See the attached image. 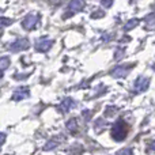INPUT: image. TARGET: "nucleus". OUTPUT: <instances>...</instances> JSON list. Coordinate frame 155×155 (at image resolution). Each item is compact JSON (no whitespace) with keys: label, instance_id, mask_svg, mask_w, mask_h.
Masks as SVG:
<instances>
[{"label":"nucleus","instance_id":"nucleus-23","mask_svg":"<svg viewBox=\"0 0 155 155\" xmlns=\"http://www.w3.org/2000/svg\"><path fill=\"white\" fill-rule=\"evenodd\" d=\"M148 148H150V151L155 153V140H154V142H151L150 144H148Z\"/></svg>","mask_w":155,"mask_h":155},{"label":"nucleus","instance_id":"nucleus-4","mask_svg":"<svg viewBox=\"0 0 155 155\" xmlns=\"http://www.w3.org/2000/svg\"><path fill=\"white\" fill-rule=\"evenodd\" d=\"M53 45V41L48 37H41L35 41V51L37 52H48L51 46Z\"/></svg>","mask_w":155,"mask_h":155},{"label":"nucleus","instance_id":"nucleus-19","mask_svg":"<svg viewBox=\"0 0 155 155\" xmlns=\"http://www.w3.org/2000/svg\"><path fill=\"white\" fill-rule=\"evenodd\" d=\"M101 3H102V5H104L105 8H109V7H112L113 0H101Z\"/></svg>","mask_w":155,"mask_h":155},{"label":"nucleus","instance_id":"nucleus-12","mask_svg":"<svg viewBox=\"0 0 155 155\" xmlns=\"http://www.w3.org/2000/svg\"><path fill=\"white\" fill-rule=\"evenodd\" d=\"M136 25H139V19H131V21H128L127 25L124 26V30H125V31H129V30H132Z\"/></svg>","mask_w":155,"mask_h":155},{"label":"nucleus","instance_id":"nucleus-1","mask_svg":"<svg viewBox=\"0 0 155 155\" xmlns=\"http://www.w3.org/2000/svg\"><path fill=\"white\" fill-rule=\"evenodd\" d=\"M128 131H129V129H128V124H127L123 118H120V120H117L112 125L110 135H112V139L113 140H116V142H123V140H125L127 135H128Z\"/></svg>","mask_w":155,"mask_h":155},{"label":"nucleus","instance_id":"nucleus-5","mask_svg":"<svg viewBox=\"0 0 155 155\" xmlns=\"http://www.w3.org/2000/svg\"><path fill=\"white\" fill-rule=\"evenodd\" d=\"M30 46V42L27 38H18L16 41H14L8 48H10L11 52H21V51H26Z\"/></svg>","mask_w":155,"mask_h":155},{"label":"nucleus","instance_id":"nucleus-2","mask_svg":"<svg viewBox=\"0 0 155 155\" xmlns=\"http://www.w3.org/2000/svg\"><path fill=\"white\" fill-rule=\"evenodd\" d=\"M38 21H40V15H38V14H29V15L22 21V27H23L25 30H33L37 26Z\"/></svg>","mask_w":155,"mask_h":155},{"label":"nucleus","instance_id":"nucleus-21","mask_svg":"<svg viewBox=\"0 0 155 155\" xmlns=\"http://www.w3.org/2000/svg\"><path fill=\"white\" fill-rule=\"evenodd\" d=\"M82 114L84 116V120H86V121H88V120L91 118V110H83Z\"/></svg>","mask_w":155,"mask_h":155},{"label":"nucleus","instance_id":"nucleus-7","mask_svg":"<svg viewBox=\"0 0 155 155\" xmlns=\"http://www.w3.org/2000/svg\"><path fill=\"white\" fill-rule=\"evenodd\" d=\"M29 95H30V90L27 87H18L16 90H14L12 99L14 101H22L25 98H29Z\"/></svg>","mask_w":155,"mask_h":155},{"label":"nucleus","instance_id":"nucleus-25","mask_svg":"<svg viewBox=\"0 0 155 155\" xmlns=\"http://www.w3.org/2000/svg\"><path fill=\"white\" fill-rule=\"evenodd\" d=\"M0 79H2V75H0Z\"/></svg>","mask_w":155,"mask_h":155},{"label":"nucleus","instance_id":"nucleus-20","mask_svg":"<svg viewBox=\"0 0 155 155\" xmlns=\"http://www.w3.org/2000/svg\"><path fill=\"white\" fill-rule=\"evenodd\" d=\"M105 14L102 12V11H97V12H93V15H91V18L93 19H98V18H102Z\"/></svg>","mask_w":155,"mask_h":155},{"label":"nucleus","instance_id":"nucleus-15","mask_svg":"<svg viewBox=\"0 0 155 155\" xmlns=\"http://www.w3.org/2000/svg\"><path fill=\"white\" fill-rule=\"evenodd\" d=\"M116 112H117V107L116 106H107L106 110H105V116L106 117H112L113 113H116Z\"/></svg>","mask_w":155,"mask_h":155},{"label":"nucleus","instance_id":"nucleus-17","mask_svg":"<svg viewBox=\"0 0 155 155\" xmlns=\"http://www.w3.org/2000/svg\"><path fill=\"white\" fill-rule=\"evenodd\" d=\"M11 23H12V21H11V19L0 18V29H3V27H5V26H10Z\"/></svg>","mask_w":155,"mask_h":155},{"label":"nucleus","instance_id":"nucleus-24","mask_svg":"<svg viewBox=\"0 0 155 155\" xmlns=\"http://www.w3.org/2000/svg\"><path fill=\"white\" fill-rule=\"evenodd\" d=\"M61 2H64V0H51V3H53V4H60Z\"/></svg>","mask_w":155,"mask_h":155},{"label":"nucleus","instance_id":"nucleus-8","mask_svg":"<svg viewBox=\"0 0 155 155\" xmlns=\"http://www.w3.org/2000/svg\"><path fill=\"white\" fill-rule=\"evenodd\" d=\"M64 140H65V136H64V135H59V136L52 137V139L45 144L44 150H46V151H48V150H53V148H56L57 146H59L60 143H63Z\"/></svg>","mask_w":155,"mask_h":155},{"label":"nucleus","instance_id":"nucleus-26","mask_svg":"<svg viewBox=\"0 0 155 155\" xmlns=\"http://www.w3.org/2000/svg\"><path fill=\"white\" fill-rule=\"evenodd\" d=\"M0 35H2V33H0Z\"/></svg>","mask_w":155,"mask_h":155},{"label":"nucleus","instance_id":"nucleus-14","mask_svg":"<svg viewBox=\"0 0 155 155\" xmlns=\"http://www.w3.org/2000/svg\"><path fill=\"white\" fill-rule=\"evenodd\" d=\"M106 125V121L104 120V118H99V120H97L95 121V131L97 132H99V131H102V128Z\"/></svg>","mask_w":155,"mask_h":155},{"label":"nucleus","instance_id":"nucleus-3","mask_svg":"<svg viewBox=\"0 0 155 155\" xmlns=\"http://www.w3.org/2000/svg\"><path fill=\"white\" fill-rule=\"evenodd\" d=\"M84 0H71V3L68 4V11L65 12L64 18H68V16L74 15L75 12H79L84 8Z\"/></svg>","mask_w":155,"mask_h":155},{"label":"nucleus","instance_id":"nucleus-10","mask_svg":"<svg viewBox=\"0 0 155 155\" xmlns=\"http://www.w3.org/2000/svg\"><path fill=\"white\" fill-rule=\"evenodd\" d=\"M74 106H75V101H74L72 98H65L64 101L61 102V106H60V109H61L63 113H67L68 110H71Z\"/></svg>","mask_w":155,"mask_h":155},{"label":"nucleus","instance_id":"nucleus-6","mask_svg":"<svg viewBox=\"0 0 155 155\" xmlns=\"http://www.w3.org/2000/svg\"><path fill=\"white\" fill-rule=\"evenodd\" d=\"M148 86H150V79H147L146 76H139L135 80L134 87L136 93H143V91H146L148 88Z\"/></svg>","mask_w":155,"mask_h":155},{"label":"nucleus","instance_id":"nucleus-22","mask_svg":"<svg viewBox=\"0 0 155 155\" xmlns=\"http://www.w3.org/2000/svg\"><path fill=\"white\" fill-rule=\"evenodd\" d=\"M5 142V134H3V132H0V147L3 146V143Z\"/></svg>","mask_w":155,"mask_h":155},{"label":"nucleus","instance_id":"nucleus-13","mask_svg":"<svg viewBox=\"0 0 155 155\" xmlns=\"http://www.w3.org/2000/svg\"><path fill=\"white\" fill-rule=\"evenodd\" d=\"M10 67V59L8 57H2L0 59V71H4Z\"/></svg>","mask_w":155,"mask_h":155},{"label":"nucleus","instance_id":"nucleus-9","mask_svg":"<svg viewBox=\"0 0 155 155\" xmlns=\"http://www.w3.org/2000/svg\"><path fill=\"white\" fill-rule=\"evenodd\" d=\"M132 65H129V67H125V65H120V67H116L114 70L112 71V75L113 78H125L127 75L129 74V71H131Z\"/></svg>","mask_w":155,"mask_h":155},{"label":"nucleus","instance_id":"nucleus-18","mask_svg":"<svg viewBox=\"0 0 155 155\" xmlns=\"http://www.w3.org/2000/svg\"><path fill=\"white\" fill-rule=\"evenodd\" d=\"M116 155H132V148H123V150L118 151Z\"/></svg>","mask_w":155,"mask_h":155},{"label":"nucleus","instance_id":"nucleus-16","mask_svg":"<svg viewBox=\"0 0 155 155\" xmlns=\"http://www.w3.org/2000/svg\"><path fill=\"white\" fill-rule=\"evenodd\" d=\"M146 22H147L148 26H155V14H150L148 16H146Z\"/></svg>","mask_w":155,"mask_h":155},{"label":"nucleus","instance_id":"nucleus-11","mask_svg":"<svg viewBox=\"0 0 155 155\" xmlns=\"http://www.w3.org/2000/svg\"><path fill=\"white\" fill-rule=\"evenodd\" d=\"M67 129L71 132V134H76L79 131V124H78L76 118H71L70 121L67 123Z\"/></svg>","mask_w":155,"mask_h":155}]
</instances>
